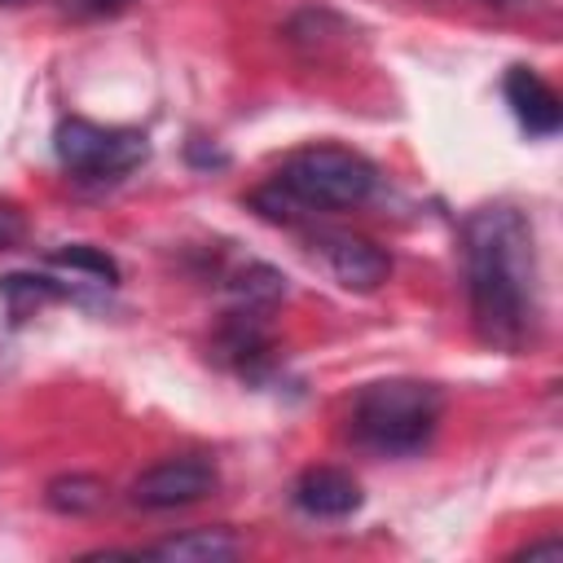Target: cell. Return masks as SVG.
I'll use <instances>...</instances> for the list:
<instances>
[{"label": "cell", "instance_id": "7", "mask_svg": "<svg viewBox=\"0 0 563 563\" xmlns=\"http://www.w3.org/2000/svg\"><path fill=\"white\" fill-rule=\"evenodd\" d=\"M273 352L277 343L264 325V312H246V308H233L211 339V356L242 378H264V369L273 365Z\"/></svg>", "mask_w": 563, "mask_h": 563}, {"label": "cell", "instance_id": "12", "mask_svg": "<svg viewBox=\"0 0 563 563\" xmlns=\"http://www.w3.org/2000/svg\"><path fill=\"white\" fill-rule=\"evenodd\" d=\"M224 295L233 299V308H246V312H268L282 295H286V273H277L273 264L264 260H246L238 268H229L220 277Z\"/></svg>", "mask_w": 563, "mask_h": 563}, {"label": "cell", "instance_id": "15", "mask_svg": "<svg viewBox=\"0 0 563 563\" xmlns=\"http://www.w3.org/2000/svg\"><path fill=\"white\" fill-rule=\"evenodd\" d=\"M22 238H26V216H22V207L0 198V251L22 246Z\"/></svg>", "mask_w": 563, "mask_h": 563}, {"label": "cell", "instance_id": "19", "mask_svg": "<svg viewBox=\"0 0 563 563\" xmlns=\"http://www.w3.org/2000/svg\"><path fill=\"white\" fill-rule=\"evenodd\" d=\"M0 4H22V0H0Z\"/></svg>", "mask_w": 563, "mask_h": 563}, {"label": "cell", "instance_id": "4", "mask_svg": "<svg viewBox=\"0 0 563 563\" xmlns=\"http://www.w3.org/2000/svg\"><path fill=\"white\" fill-rule=\"evenodd\" d=\"M53 154L75 180H123L150 158V136L141 128H119V123H92L79 114H66L53 132Z\"/></svg>", "mask_w": 563, "mask_h": 563}, {"label": "cell", "instance_id": "17", "mask_svg": "<svg viewBox=\"0 0 563 563\" xmlns=\"http://www.w3.org/2000/svg\"><path fill=\"white\" fill-rule=\"evenodd\" d=\"M471 4H484L493 13H545L554 0H471Z\"/></svg>", "mask_w": 563, "mask_h": 563}, {"label": "cell", "instance_id": "13", "mask_svg": "<svg viewBox=\"0 0 563 563\" xmlns=\"http://www.w3.org/2000/svg\"><path fill=\"white\" fill-rule=\"evenodd\" d=\"M106 479L97 475H84V471H70V475H53L44 484V506L53 515H66V519H84V515H97L106 506Z\"/></svg>", "mask_w": 563, "mask_h": 563}, {"label": "cell", "instance_id": "16", "mask_svg": "<svg viewBox=\"0 0 563 563\" xmlns=\"http://www.w3.org/2000/svg\"><path fill=\"white\" fill-rule=\"evenodd\" d=\"M128 4H136V0H57V9L70 18H106V13H119Z\"/></svg>", "mask_w": 563, "mask_h": 563}, {"label": "cell", "instance_id": "2", "mask_svg": "<svg viewBox=\"0 0 563 563\" xmlns=\"http://www.w3.org/2000/svg\"><path fill=\"white\" fill-rule=\"evenodd\" d=\"M378 189V167L347 145L312 141L282 158L268 185L251 194V207L273 224H303L312 216L352 211Z\"/></svg>", "mask_w": 563, "mask_h": 563}, {"label": "cell", "instance_id": "6", "mask_svg": "<svg viewBox=\"0 0 563 563\" xmlns=\"http://www.w3.org/2000/svg\"><path fill=\"white\" fill-rule=\"evenodd\" d=\"M308 242L343 290H378L391 277V255L361 233L317 224V229H308Z\"/></svg>", "mask_w": 563, "mask_h": 563}, {"label": "cell", "instance_id": "3", "mask_svg": "<svg viewBox=\"0 0 563 563\" xmlns=\"http://www.w3.org/2000/svg\"><path fill=\"white\" fill-rule=\"evenodd\" d=\"M444 418V391L422 378H378L352 400V440L378 457H413L431 444Z\"/></svg>", "mask_w": 563, "mask_h": 563}, {"label": "cell", "instance_id": "14", "mask_svg": "<svg viewBox=\"0 0 563 563\" xmlns=\"http://www.w3.org/2000/svg\"><path fill=\"white\" fill-rule=\"evenodd\" d=\"M57 299H70V290L44 268V273H4L0 277V303L9 308L13 321L40 312L44 303H57Z\"/></svg>", "mask_w": 563, "mask_h": 563}, {"label": "cell", "instance_id": "5", "mask_svg": "<svg viewBox=\"0 0 563 563\" xmlns=\"http://www.w3.org/2000/svg\"><path fill=\"white\" fill-rule=\"evenodd\" d=\"M220 484V471L207 462V457H163L154 466H145L132 488H128V501L136 510H150V515H163V510H185V506H198L202 497H211Z\"/></svg>", "mask_w": 563, "mask_h": 563}, {"label": "cell", "instance_id": "18", "mask_svg": "<svg viewBox=\"0 0 563 563\" xmlns=\"http://www.w3.org/2000/svg\"><path fill=\"white\" fill-rule=\"evenodd\" d=\"M559 554H563V541L550 537V541H532V545H523L515 559H559Z\"/></svg>", "mask_w": 563, "mask_h": 563}, {"label": "cell", "instance_id": "11", "mask_svg": "<svg viewBox=\"0 0 563 563\" xmlns=\"http://www.w3.org/2000/svg\"><path fill=\"white\" fill-rule=\"evenodd\" d=\"M242 550H246V545H242L229 528H189V532L150 541V545H141L136 554H145V559H167V563H229V559H238Z\"/></svg>", "mask_w": 563, "mask_h": 563}, {"label": "cell", "instance_id": "1", "mask_svg": "<svg viewBox=\"0 0 563 563\" xmlns=\"http://www.w3.org/2000/svg\"><path fill=\"white\" fill-rule=\"evenodd\" d=\"M462 268L475 334L497 352L532 343L541 321V273L528 216L510 202L475 207L462 224Z\"/></svg>", "mask_w": 563, "mask_h": 563}, {"label": "cell", "instance_id": "10", "mask_svg": "<svg viewBox=\"0 0 563 563\" xmlns=\"http://www.w3.org/2000/svg\"><path fill=\"white\" fill-rule=\"evenodd\" d=\"M48 273L70 290V299L79 290H114L119 286L114 255H106L101 246H88V242H70V246L53 251L48 255Z\"/></svg>", "mask_w": 563, "mask_h": 563}, {"label": "cell", "instance_id": "8", "mask_svg": "<svg viewBox=\"0 0 563 563\" xmlns=\"http://www.w3.org/2000/svg\"><path fill=\"white\" fill-rule=\"evenodd\" d=\"M501 92H506V106L515 110V119L523 123L528 136H554L559 132L563 101L532 66H510L506 79H501Z\"/></svg>", "mask_w": 563, "mask_h": 563}, {"label": "cell", "instance_id": "9", "mask_svg": "<svg viewBox=\"0 0 563 563\" xmlns=\"http://www.w3.org/2000/svg\"><path fill=\"white\" fill-rule=\"evenodd\" d=\"M290 501L308 515V519H347L361 506V484L343 471V466H308L295 488Z\"/></svg>", "mask_w": 563, "mask_h": 563}]
</instances>
